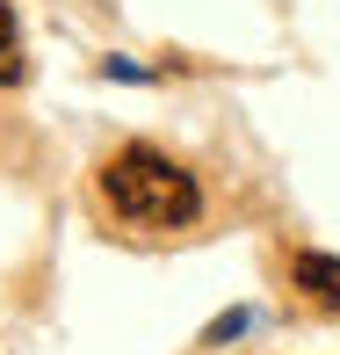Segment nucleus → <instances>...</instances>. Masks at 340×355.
<instances>
[{
	"label": "nucleus",
	"instance_id": "f257e3e1",
	"mask_svg": "<svg viewBox=\"0 0 340 355\" xmlns=\"http://www.w3.org/2000/svg\"><path fill=\"white\" fill-rule=\"evenodd\" d=\"M102 189H109V203H116V218H131V225H188L203 211L196 174H181L167 153H152V145H123L102 167Z\"/></svg>",
	"mask_w": 340,
	"mask_h": 355
},
{
	"label": "nucleus",
	"instance_id": "7ed1b4c3",
	"mask_svg": "<svg viewBox=\"0 0 340 355\" xmlns=\"http://www.w3.org/2000/svg\"><path fill=\"white\" fill-rule=\"evenodd\" d=\"M15 80H22V37H15V15L0 0V87H15Z\"/></svg>",
	"mask_w": 340,
	"mask_h": 355
},
{
	"label": "nucleus",
	"instance_id": "20e7f679",
	"mask_svg": "<svg viewBox=\"0 0 340 355\" xmlns=\"http://www.w3.org/2000/svg\"><path fill=\"white\" fill-rule=\"evenodd\" d=\"M232 334H247V312H224L217 327H210V341H232Z\"/></svg>",
	"mask_w": 340,
	"mask_h": 355
},
{
	"label": "nucleus",
	"instance_id": "f03ea898",
	"mask_svg": "<svg viewBox=\"0 0 340 355\" xmlns=\"http://www.w3.org/2000/svg\"><path fill=\"white\" fill-rule=\"evenodd\" d=\"M297 290H312V304L340 312V261L333 254H297Z\"/></svg>",
	"mask_w": 340,
	"mask_h": 355
}]
</instances>
